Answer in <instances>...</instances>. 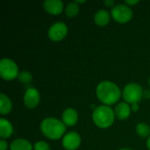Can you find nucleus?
<instances>
[{
	"label": "nucleus",
	"instance_id": "16",
	"mask_svg": "<svg viewBox=\"0 0 150 150\" xmlns=\"http://www.w3.org/2000/svg\"><path fill=\"white\" fill-rule=\"evenodd\" d=\"M33 149L32 144L25 139H16L10 145L11 150H33Z\"/></svg>",
	"mask_w": 150,
	"mask_h": 150
},
{
	"label": "nucleus",
	"instance_id": "23",
	"mask_svg": "<svg viewBox=\"0 0 150 150\" xmlns=\"http://www.w3.org/2000/svg\"><path fill=\"white\" fill-rule=\"evenodd\" d=\"M104 4H105L108 7H112V8L115 6L113 0H105V1H104Z\"/></svg>",
	"mask_w": 150,
	"mask_h": 150
},
{
	"label": "nucleus",
	"instance_id": "10",
	"mask_svg": "<svg viewBox=\"0 0 150 150\" xmlns=\"http://www.w3.org/2000/svg\"><path fill=\"white\" fill-rule=\"evenodd\" d=\"M43 8L47 13L57 16L63 11V2L61 0H46L43 3Z\"/></svg>",
	"mask_w": 150,
	"mask_h": 150
},
{
	"label": "nucleus",
	"instance_id": "7",
	"mask_svg": "<svg viewBox=\"0 0 150 150\" xmlns=\"http://www.w3.org/2000/svg\"><path fill=\"white\" fill-rule=\"evenodd\" d=\"M68 33V26L63 22H56L53 24L47 32L48 38L53 41H60L63 40Z\"/></svg>",
	"mask_w": 150,
	"mask_h": 150
},
{
	"label": "nucleus",
	"instance_id": "5",
	"mask_svg": "<svg viewBox=\"0 0 150 150\" xmlns=\"http://www.w3.org/2000/svg\"><path fill=\"white\" fill-rule=\"evenodd\" d=\"M18 68L14 61L4 58L0 61V76L5 81H11L18 76Z\"/></svg>",
	"mask_w": 150,
	"mask_h": 150
},
{
	"label": "nucleus",
	"instance_id": "22",
	"mask_svg": "<svg viewBox=\"0 0 150 150\" xmlns=\"http://www.w3.org/2000/svg\"><path fill=\"white\" fill-rule=\"evenodd\" d=\"M139 0H126L125 4L128 6H132V5H135L137 4H139Z\"/></svg>",
	"mask_w": 150,
	"mask_h": 150
},
{
	"label": "nucleus",
	"instance_id": "14",
	"mask_svg": "<svg viewBox=\"0 0 150 150\" xmlns=\"http://www.w3.org/2000/svg\"><path fill=\"white\" fill-rule=\"evenodd\" d=\"M111 19V16L109 12L105 10H99L95 13L94 21L95 24L98 26H105L106 25Z\"/></svg>",
	"mask_w": 150,
	"mask_h": 150
},
{
	"label": "nucleus",
	"instance_id": "4",
	"mask_svg": "<svg viewBox=\"0 0 150 150\" xmlns=\"http://www.w3.org/2000/svg\"><path fill=\"white\" fill-rule=\"evenodd\" d=\"M122 96L127 104H138V102L143 98V90L140 84L130 83L125 86L122 91Z\"/></svg>",
	"mask_w": 150,
	"mask_h": 150
},
{
	"label": "nucleus",
	"instance_id": "8",
	"mask_svg": "<svg viewBox=\"0 0 150 150\" xmlns=\"http://www.w3.org/2000/svg\"><path fill=\"white\" fill-rule=\"evenodd\" d=\"M62 144L66 150L77 149L81 144V137L76 132H69L62 137Z\"/></svg>",
	"mask_w": 150,
	"mask_h": 150
},
{
	"label": "nucleus",
	"instance_id": "26",
	"mask_svg": "<svg viewBox=\"0 0 150 150\" xmlns=\"http://www.w3.org/2000/svg\"><path fill=\"white\" fill-rule=\"evenodd\" d=\"M147 148L148 149L150 150V136L148 138V141H147Z\"/></svg>",
	"mask_w": 150,
	"mask_h": 150
},
{
	"label": "nucleus",
	"instance_id": "15",
	"mask_svg": "<svg viewBox=\"0 0 150 150\" xmlns=\"http://www.w3.org/2000/svg\"><path fill=\"white\" fill-rule=\"evenodd\" d=\"M12 109V103L8 96L4 93L0 94V113L2 115H7Z\"/></svg>",
	"mask_w": 150,
	"mask_h": 150
},
{
	"label": "nucleus",
	"instance_id": "9",
	"mask_svg": "<svg viewBox=\"0 0 150 150\" xmlns=\"http://www.w3.org/2000/svg\"><path fill=\"white\" fill-rule=\"evenodd\" d=\"M40 101V95L37 89L28 88L24 95V104L25 107L29 109H33L38 106Z\"/></svg>",
	"mask_w": 150,
	"mask_h": 150
},
{
	"label": "nucleus",
	"instance_id": "13",
	"mask_svg": "<svg viewBox=\"0 0 150 150\" xmlns=\"http://www.w3.org/2000/svg\"><path fill=\"white\" fill-rule=\"evenodd\" d=\"M12 133H13V127L11 123L7 120L1 118L0 119V137L3 140L7 139L11 136Z\"/></svg>",
	"mask_w": 150,
	"mask_h": 150
},
{
	"label": "nucleus",
	"instance_id": "1",
	"mask_svg": "<svg viewBox=\"0 0 150 150\" xmlns=\"http://www.w3.org/2000/svg\"><path fill=\"white\" fill-rule=\"evenodd\" d=\"M96 95L98 100L105 105L116 104L121 96V91L117 84L111 81H103L96 88Z\"/></svg>",
	"mask_w": 150,
	"mask_h": 150
},
{
	"label": "nucleus",
	"instance_id": "28",
	"mask_svg": "<svg viewBox=\"0 0 150 150\" xmlns=\"http://www.w3.org/2000/svg\"><path fill=\"white\" fill-rule=\"evenodd\" d=\"M149 86H150V77H149Z\"/></svg>",
	"mask_w": 150,
	"mask_h": 150
},
{
	"label": "nucleus",
	"instance_id": "25",
	"mask_svg": "<svg viewBox=\"0 0 150 150\" xmlns=\"http://www.w3.org/2000/svg\"><path fill=\"white\" fill-rule=\"evenodd\" d=\"M143 98L149 99L150 98V91H143Z\"/></svg>",
	"mask_w": 150,
	"mask_h": 150
},
{
	"label": "nucleus",
	"instance_id": "17",
	"mask_svg": "<svg viewBox=\"0 0 150 150\" xmlns=\"http://www.w3.org/2000/svg\"><path fill=\"white\" fill-rule=\"evenodd\" d=\"M78 12H79V5L75 1L69 3L67 4L66 9H65V13L68 17L74 18L78 14Z\"/></svg>",
	"mask_w": 150,
	"mask_h": 150
},
{
	"label": "nucleus",
	"instance_id": "11",
	"mask_svg": "<svg viewBox=\"0 0 150 150\" xmlns=\"http://www.w3.org/2000/svg\"><path fill=\"white\" fill-rule=\"evenodd\" d=\"M62 121L66 127H73L78 121V113L74 108H67L62 115Z\"/></svg>",
	"mask_w": 150,
	"mask_h": 150
},
{
	"label": "nucleus",
	"instance_id": "12",
	"mask_svg": "<svg viewBox=\"0 0 150 150\" xmlns=\"http://www.w3.org/2000/svg\"><path fill=\"white\" fill-rule=\"evenodd\" d=\"M131 106L127 102H120L114 108L115 117L120 120H127L131 113Z\"/></svg>",
	"mask_w": 150,
	"mask_h": 150
},
{
	"label": "nucleus",
	"instance_id": "3",
	"mask_svg": "<svg viewBox=\"0 0 150 150\" xmlns=\"http://www.w3.org/2000/svg\"><path fill=\"white\" fill-rule=\"evenodd\" d=\"M92 120L98 127L108 128L115 120L114 111L108 105L98 106L92 112Z\"/></svg>",
	"mask_w": 150,
	"mask_h": 150
},
{
	"label": "nucleus",
	"instance_id": "20",
	"mask_svg": "<svg viewBox=\"0 0 150 150\" xmlns=\"http://www.w3.org/2000/svg\"><path fill=\"white\" fill-rule=\"evenodd\" d=\"M33 149L34 150H50V146H49V145H48V143H47L46 142L40 141V142H37L33 145Z\"/></svg>",
	"mask_w": 150,
	"mask_h": 150
},
{
	"label": "nucleus",
	"instance_id": "18",
	"mask_svg": "<svg viewBox=\"0 0 150 150\" xmlns=\"http://www.w3.org/2000/svg\"><path fill=\"white\" fill-rule=\"evenodd\" d=\"M136 133L139 136L142 138H147L150 136V127L146 123H139L136 126Z\"/></svg>",
	"mask_w": 150,
	"mask_h": 150
},
{
	"label": "nucleus",
	"instance_id": "6",
	"mask_svg": "<svg viewBox=\"0 0 150 150\" xmlns=\"http://www.w3.org/2000/svg\"><path fill=\"white\" fill-rule=\"evenodd\" d=\"M111 15L116 22L120 24H125L132 19L133 10L126 4H116L112 9Z\"/></svg>",
	"mask_w": 150,
	"mask_h": 150
},
{
	"label": "nucleus",
	"instance_id": "27",
	"mask_svg": "<svg viewBox=\"0 0 150 150\" xmlns=\"http://www.w3.org/2000/svg\"><path fill=\"white\" fill-rule=\"evenodd\" d=\"M120 150H132V149H127V148H122V149H120Z\"/></svg>",
	"mask_w": 150,
	"mask_h": 150
},
{
	"label": "nucleus",
	"instance_id": "24",
	"mask_svg": "<svg viewBox=\"0 0 150 150\" xmlns=\"http://www.w3.org/2000/svg\"><path fill=\"white\" fill-rule=\"evenodd\" d=\"M139 109H140V107H139L138 104H133V105H131V111L132 112H137L139 111Z\"/></svg>",
	"mask_w": 150,
	"mask_h": 150
},
{
	"label": "nucleus",
	"instance_id": "21",
	"mask_svg": "<svg viewBox=\"0 0 150 150\" xmlns=\"http://www.w3.org/2000/svg\"><path fill=\"white\" fill-rule=\"evenodd\" d=\"M8 149V144L4 140L0 141V150H7Z\"/></svg>",
	"mask_w": 150,
	"mask_h": 150
},
{
	"label": "nucleus",
	"instance_id": "2",
	"mask_svg": "<svg viewBox=\"0 0 150 150\" xmlns=\"http://www.w3.org/2000/svg\"><path fill=\"white\" fill-rule=\"evenodd\" d=\"M40 131L47 139L55 141L65 135L64 134L66 132V126L58 119L47 117L41 121Z\"/></svg>",
	"mask_w": 150,
	"mask_h": 150
},
{
	"label": "nucleus",
	"instance_id": "19",
	"mask_svg": "<svg viewBox=\"0 0 150 150\" xmlns=\"http://www.w3.org/2000/svg\"><path fill=\"white\" fill-rule=\"evenodd\" d=\"M18 79L22 83H30L33 81V76L28 71H22L18 74Z\"/></svg>",
	"mask_w": 150,
	"mask_h": 150
}]
</instances>
